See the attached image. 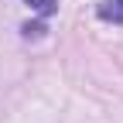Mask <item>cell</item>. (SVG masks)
<instances>
[{
    "label": "cell",
    "instance_id": "6da1fadb",
    "mask_svg": "<svg viewBox=\"0 0 123 123\" xmlns=\"http://www.w3.org/2000/svg\"><path fill=\"white\" fill-rule=\"evenodd\" d=\"M99 17L113 21V24H123V0H106V4H99Z\"/></svg>",
    "mask_w": 123,
    "mask_h": 123
},
{
    "label": "cell",
    "instance_id": "7a4b0ae2",
    "mask_svg": "<svg viewBox=\"0 0 123 123\" xmlns=\"http://www.w3.org/2000/svg\"><path fill=\"white\" fill-rule=\"evenodd\" d=\"M24 4H27L31 10H38L41 17H51V14L58 10V0H24Z\"/></svg>",
    "mask_w": 123,
    "mask_h": 123
},
{
    "label": "cell",
    "instance_id": "3957f363",
    "mask_svg": "<svg viewBox=\"0 0 123 123\" xmlns=\"http://www.w3.org/2000/svg\"><path fill=\"white\" fill-rule=\"evenodd\" d=\"M44 34V24H24V38H41Z\"/></svg>",
    "mask_w": 123,
    "mask_h": 123
}]
</instances>
